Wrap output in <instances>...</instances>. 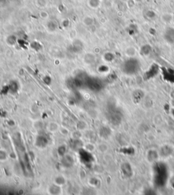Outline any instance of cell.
<instances>
[{"label": "cell", "mask_w": 174, "mask_h": 195, "mask_svg": "<svg viewBox=\"0 0 174 195\" xmlns=\"http://www.w3.org/2000/svg\"><path fill=\"white\" fill-rule=\"evenodd\" d=\"M156 177H157V180H156V182L157 184H160V181H161V184L164 185V184L166 182H165V177L166 175H167V171H166V169L164 164H158L157 166V169L156 170Z\"/></svg>", "instance_id": "2"}, {"label": "cell", "mask_w": 174, "mask_h": 195, "mask_svg": "<svg viewBox=\"0 0 174 195\" xmlns=\"http://www.w3.org/2000/svg\"><path fill=\"white\" fill-rule=\"evenodd\" d=\"M158 70H159L158 67L157 66H155V65H154V66H152V68L150 69V70L148 71V72H146V76H148V77H152V76H154L156 74H157Z\"/></svg>", "instance_id": "4"}, {"label": "cell", "mask_w": 174, "mask_h": 195, "mask_svg": "<svg viewBox=\"0 0 174 195\" xmlns=\"http://www.w3.org/2000/svg\"><path fill=\"white\" fill-rule=\"evenodd\" d=\"M140 68V64L137 59L130 58L124 62L122 66V70L124 73L132 75L137 73Z\"/></svg>", "instance_id": "1"}, {"label": "cell", "mask_w": 174, "mask_h": 195, "mask_svg": "<svg viewBox=\"0 0 174 195\" xmlns=\"http://www.w3.org/2000/svg\"><path fill=\"white\" fill-rule=\"evenodd\" d=\"M150 51V47L148 46V45H146V46H144L142 47V52L144 53V54H148V53H149Z\"/></svg>", "instance_id": "5"}, {"label": "cell", "mask_w": 174, "mask_h": 195, "mask_svg": "<svg viewBox=\"0 0 174 195\" xmlns=\"http://www.w3.org/2000/svg\"><path fill=\"white\" fill-rule=\"evenodd\" d=\"M164 38L169 43L173 44L174 43V28L167 29L165 31V34H164Z\"/></svg>", "instance_id": "3"}]
</instances>
